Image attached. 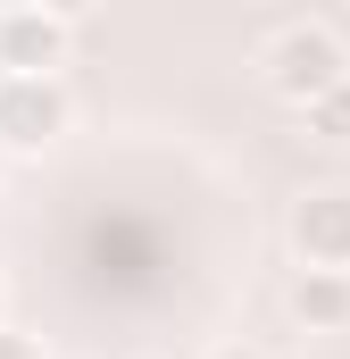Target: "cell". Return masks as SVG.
I'll use <instances>...</instances> for the list:
<instances>
[{
	"instance_id": "1",
	"label": "cell",
	"mask_w": 350,
	"mask_h": 359,
	"mask_svg": "<svg viewBox=\"0 0 350 359\" xmlns=\"http://www.w3.org/2000/svg\"><path fill=\"white\" fill-rule=\"evenodd\" d=\"M259 67H267V92H275V100L309 109V100H326V92L350 76V50H342V34H334V25L292 17V25H275V34H267Z\"/></svg>"
},
{
	"instance_id": "2",
	"label": "cell",
	"mask_w": 350,
	"mask_h": 359,
	"mask_svg": "<svg viewBox=\"0 0 350 359\" xmlns=\"http://www.w3.org/2000/svg\"><path fill=\"white\" fill-rule=\"evenodd\" d=\"M76 100L59 76H0V151H50L67 134Z\"/></svg>"
},
{
	"instance_id": "3",
	"label": "cell",
	"mask_w": 350,
	"mask_h": 359,
	"mask_svg": "<svg viewBox=\"0 0 350 359\" xmlns=\"http://www.w3.org/2000/svg\"><path fill=\"white\" fill-rule=\"evenodd\" d=\"M67 34H76V8L8 0V8H0V76H59Z\"/></svg>"
},
{
	"instance_id": "4",
	"label": "cell",
	"mask_w": 350,
	"mask_h": 359,
	"mask_svg": "<svg viewBox=\"0 0 350 359\" xmlns=\"http://www.w3.org/2000/svg\"><path fill=\"white\" fill-rule=\"evenodd\" d=\"M292 251H300V268L350 276V184H317L292 201Z\"/></svg>"
},
{
	"instance_id": "5",
	"label": "cell",
	"mask_w": 350,
	"mask_h": 359,
	"mask_svg": "<svg viewBox=\"0 0 350 359\" xmlns=\"http://www.w3.org/2000/svg\"><path fill=\"white\" fill-rule=\"evenodd\" d=\"M292 318H300L309 334H342V326H350V276L300 268V276H292Z\"/></svg>"
},
{
	"instance_id": "6",
	"label": "cell",
	"mask_w": 350,
	"mask_h": 359,
	"mask_svg": "<svg viewBox=\"0 0 350 359\" xmlns=\"http://www.w3.org/2000/svg\"><path fill=\"white\" fill-rule=\"evenodd\" d=\"M300 126H309L317 142H334V151H350V76H342L334 92H326V100H309V109H300Z\"/></svg>"
},
{
	"instance_id": "7",
	"label": "cell",
	"mask_w": 350,
	"mask_h": 359,
	"mask_svg": "<svg viewBox=\"0 0 350 359\" xmlns=\"http://www.w3.org/2000/svg\"><path fill=\"white\" fill-rule=\"evenodd\" d=\"M0 359H42V334H17V326H0Z\"/></svg>"
},
{
	"instance_id": "8",
	"label": "cell",
	"mask_w": 350,
	"mask_h": 359,
	"mask_svg": "<svg viewBox=\"0 0 350 359\" xmlns=\"http://www.w3.org/2000/svg\"><path fill=\"white\" fill-rule=\"evenodd\" d=\"M209 359H259V351H251V343H217Z\"/></svg>"
}]
</instances>
